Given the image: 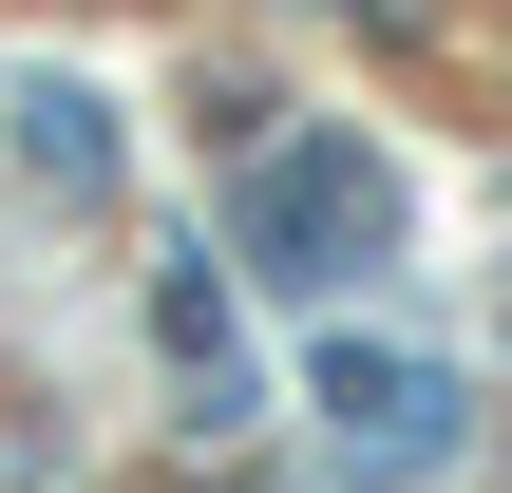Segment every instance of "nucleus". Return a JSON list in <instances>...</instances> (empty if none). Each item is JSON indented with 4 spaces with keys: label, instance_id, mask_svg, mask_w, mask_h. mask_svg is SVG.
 Instances as JSON below:
<instances>
[{
    "label": "nucleus",
    "instance_id": "1",
    "mask_svg": "<svg viewBox=\"0 0 512 493\" xmlns=\"http://www.w3.org/2000/svg\"><path fill=\"white\" fill-rule=\"evenodd\" d=\"M228 247H247V285H285V304H323V285H380V266H399V171H380L361 133H285V152L247 171Z\"/></svg>",
    "mask_w": 512,
    "mask_h": 493
},
{
    "label": "nucleus",
    "instance_id": "2",
    "mask_svg": "<svg viewBox=\"0 0 512 493\" xmlns=\"http://www.w3.org/2000/svg\"><path fill=\"white\" fill-rule=\"evenodd\" d=\"M323 437H342V475L361 493H418V475H456L475 456V380L456 361H399V342H323Z\"/></svg>",
    "mask_w": 512,
    "mask_h": 493
},
{
    "label": "nucleus",
    "instance_id": "3",
    "mask_svg": "<svg viewBox=\"0 0 512 493\" xmlns=\"http://www.w3.org/2000/svg\"><path fill=\"white\" fill-rule=\"evenodd\" d=\"M0 114H19V171H38V190H76V209H95V190H114V114H95V95H76V76H19V95H0Z\"/></svg>",
    "mask_w": 512,
    "mask_h": 493
}]
</instances>
